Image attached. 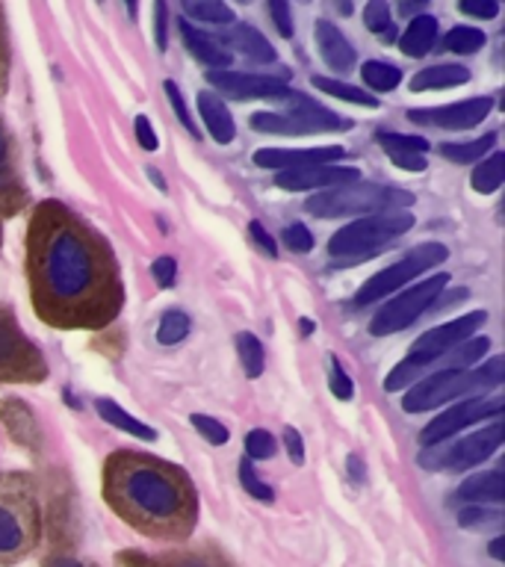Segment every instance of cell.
<instances>
[{
    "mask_svg": "<svg viewBox=\"0 0 505 567\" xmlns=\"http://www.w3.org/2000/svg\"><path fill=\"white\" fill-rule=\"evenodd\" d=\"M27 275L35 310L48 326L106 328L124 305L110 246L60 202H42L33 210Z\"/></svg>",
    "mask_w": 505,
    "mask_h": 567,
    "instance_id": "cell-1",
    "label": "cell"
},
{
    "mask_svg": "<svg viewBox=\"0 0 505 567\" xmlns=\"http://www.w3.org/2000/svg\"><path fill=\"white\" fill-rule=\"evenodd\" d=\"M104 494L124 520L148 535H186L198 512L193 482L184 470L140 452H115L106 461Z\"/></svg>",
    "mask_w": 505,
    "mask_h": 567,
    "instance_id": "cell-2",
    "label": "cell"
},
{
    "mask_svg": "<svg viewBox=\"0 0 505 567\" xmlns=\"http://www.w3.org/2000/svg\"><path fill=\"white\" fill-rule=\"evenodd\" d=\"M505 379L503 358H491L482 367L473 370H437L423 375L411 384V390L402 399L405 414H423L432 408H441L446 402H458L467 396H485L487 390L499 388Z\"/></svg>",
    "mask_w": 505,
    "mask_h": 567,
    "instance_id": "cell-3",
    "label": "cell"
},
{
    "mask_svg": "<svg viewBox=\"0 0 505 567\" xmlns=\"http://www.w3.org/2000/svg\"><path fill=\"white\" fill-rule=\"evenodd\" d=\"M485 322V310H473V313H464V317L452 319V322H443V326L432 328V331H425V334L416 337L405 361L396 363V367L388 372L384 390H388V393H396V390L411 388L414 381H420L425 372L432 370L434 363L441 361V358H446L455 346L470 340V337H476V331H482Z\"/></svg>",
    "mask_w": 505,
    "mask_h": 567,
    "instance_id": "cell-4",
    "label": "cell"
},
{
    "mask_svg": "<svg viewBox=\"0 0 505 567\" xmlns=\"http://www.w3.org/2000/svg\"><path fill=\"white\" fill-rule=\"evenodd\" d=\"M414 204V195L399 186L370 184V181H354V184L331 186L322 193L310 195L305 210L319 219H340V216H372L384 210H405Z\"/></svg>",
    "mask_w": 505,
    "mask_h": 567,
    "instance_id": "cell-5",
    "label": "cell"
},
{
    "mask_svg": "<svg viewBox=\"0 0 505 567\" xmlns=\"http://www.w3.org/2000/svg\"><path fill=\"white\" fill-rule=\"evenodd\" d=\"M414 228V213L408 210H384L361 216L352 225H346L328 239V255L334 257L337 264H361L375 257L384 246L393 239L402 237L405 230Z\"/></svg>",
    "mask_w": 505,
    "mask_h": 567,
    "instance_id": "cell-6",
    "label": "cell"
},
{
    "mask_svg": "<svg viewBox=\"0 0 505 567\" xmlns=\"http://www.w3.org/2000/svg\"><path fill=\"white\" fill-rule=\"evenodd\" d=\"M251 131L272 133V136H310V133H334L352 131V118L331 113L317 101H310L301 92L287 97V113H255L251 115Z\"/></svg>",
    "mask_w": 505,
    "mask_h": 567,
    "instance_id": "cell-7",
    "label": "cell"
},
{
    "mask_svg": "<svg viewBox=\"0 0 505 567\" xmlns=\"http://www.w3.org/2000/svg\"><path fill=\"white\" fill-rule=\"evenodd\" d=\"M505 425L499 420H494L491 425H485L482 432H473L467 437H461L455 443H434V446H425L420 455H416V464L432 473H464V470L478 467L482 461H487L499 446H503Z\"/></svg>",
    "mask_w": 505,
    "mask_h": 567,
    "instance_id": "cell-8",
    "label": "cell"
},
{
    "mask_svg": "<svg viewBox=\"0 0 505 567\" xmlns=\"http://www.w3.org/2000/svg\"><path fill=\"white\" fill-rule=\"evenodd\" d=\"M446 257H450V251H446L443 243H423V246L411 248L402 260H396V264L388 266V269H381V272L372 275L370 281L363 284L361 290H358V296H354V305H358V308H363V305H375V301H381L384 296L402 290L405 284L414 281L416 275L429 272V269H434L437 264H443Z\"/></svg>",
    "mask_w": 505,
    "mask_h": 567,
    "instance_id": "cell-9",
    "label": "cell"
},
{
    "mask_svg": "<svg viewBox=\"0 0 505 567\" xmlns=\"http://www.w3.org/2000/svg\"><path fill=\"white\" fill-rule=\"evenodd\" d=\"M450 287V275L441 272L434 278H425L420 284H411L408 290H402L396 299H390L384 308L370 319L372 337H388L396 331H405L408 326H414L416 319L423 317L425 310H432L434 299Z\"/></svg>",
    "mask_w": 505,
    "mask_h": 567,
    "instance_id": "cell-10",
    "label": "cell"
},
{
    "mask_svg": "<svg viewBox=\"0 0 505 567\" xmlns=\"http://www.w3.org/2000/svg\"><path fill=\"white\" fill-rule=\"evenodd\" d=\"M505 399L503 396H467L461 402H452L443 414H437L429 425H423L420 432V443L423 446H434V443L452 441L455 434L464 432L467 425L482 423V420H496L503 414Z\"/></svg>",
    "mask_w": 505,
    "mask_h": 567,
    "instance_id": "cell-11",
    "label": "cell"
},
{
    "mask_svg": "<svg viewBox=\"0 0 505 567\" xmlns=\"http://www.w3.org/2000/svg\"><path fill=\"white\" fill-rule=\"evenodd\" d=\"M35 538V505L16 487H0V561L24 556Z\"/></svg>",
    "mask_w": 505,
    "mask_h": 567,
    "instance_id": "cell-12",
    "label": "cell"
},
{
    "mask_svg": "<svg viewBox=\"0 0 505 567\" xmlns=\"http://www.w3.org/2000/svg\"><path fill=\"white\" fill-rule=\"evenodd\" d=\"M44 361L39 349L16 326L7 310H0V381H42Z\"/></svg>",
    "mask_w": 505,
    "mask_h": 567,
    "instance_id": "cell-13",
    "label": "cell"
},
{
    "mask_svg": "<svg viewBox=\"0 0 505 567\" xmlns=\"http://www.w3.org/2000/svg\"><path fill=\"white\" fill-rule=\"evenodd\" d=\"M207 83L216 89V95L234 97V101H287L296 92L278 78L239 74V71H207Z\"/></svg>",
    "mask_w": 505,
    "mask_h": 567,
    "instance_id": "cell-14",
    "label": "cell"
},
{
    "mask_svg": "<svg viewBox=\"0 0 505 567\" xmlns=\"http://www.w3.org/2000/svg\"><path fill=\"white\" fill-rule=\"evenodd\" d=\"M494 110V97H470L461 104L446 106H416L408 110V118L414 124H425V127H443V131H470L487 118V113Z\"/></svg>",
    "mask_w": 505,
    "mask_h": 567,
    "instance_id": "cell-15",
    "label": "cell"
},
{
    "mask_svg": "<svg viewBox=\"0 0 505 567\" xmlns=\"http://www.w3.org/2000/svg\"><path fill=\"white\" fill-rule=\"evenodd\" d=\"M361 181V172L352 166H308L292 168V172H278L275 175V186L287 189V193H313V189H331V186H343Z\"/></svg>",
    "mask_w": 505,
    "mask_h": 567,
    "instance_id": "cell-16",
    "label": "cell"
},
{
    "mask_svg": "<svg viewBox=\"0 0 505 567\" xmlns=\"http://www.w3.org/2000/svg\"><path fill=\"white\" fill-rule=\"evenodd\" d=\"M346 157L340 145H322V148H260L255 151V166L275 168V172H292L308 166H331Z\"/></svg>",
    "mask_w": 505,
    "mask_h": 567,
    "instance_id": "cell-17",
    "label": "cell"
},
{
    "mask_svg": "<svg viewBox=\"0 0 505 567\" xmlns=\"http://www.w3.org/2000/svg\"><path fill=\"white\" fill-rule=\"evenodd\" d=\"M313 35H317V48H319V56L326 62L331 71H349L354 69V48L349 44L343 33H340V27H334L331 21L326 18H319L317 27H313Z\"/></svg>",
    "mask_w": 505,
    "mask_h": 567,
    "instance_id": "cell-18",
    "label": "cell"
},
{
    "mask_svg": "<svg viewBox=\"0 0 505 567\" xmlns=\"http://www.w3.org/2000/svg\"><path fill=\"white\" fill-rule=\"evenodd\" d=\"M375 140L381 142V148L388 151V157L393 159V166L405 168V172H425V151L432 148L423 136H405V133H384L381 131Z\"/></svg>",
    "mask_w": 505,
    "mask_h": 567,
    "instance_id": "cell-19",
    "label": "cell"
},
{
    "mask_svg": "<svg viewBox=\"0 0 505 567\" xmlns=\"http://www.w3.org/2000/svg\"><path fill=\"white\" fill-rule=\"evenodd\" d=\"M24 184L18 177V168L12 163V145H9V133L0 122V213H12L24 204Z\"/></svg>",
    "mask_w": 505,
    "mask_h": 567,
    "instance_id": "cell-20",
    "label": "cell"
},
{
    "mask_svg": "<svg viewBox=\"0 0 505 567\" xmlns=\"http://www.w3.org/2000/svg\"><path fill=\"white\" fill-rule=\"evenodd\" d=\"M177 30H181V39H184V44L189 48V53H193L195 60L204 62L210 71H221L228 69L230 65V51L228 48H221L216 39H210L207 33H202L198 27L189 24L186 18H181L177 21Z\"/></svg>",
    "mask_w": 505,
    "mask_h": 567,
    "instance_id": "cell-21",
    "label": "cell"
},
{
    "mask_svg": "<svg viewBox=\"0 0 505 567\" xmlns=\"http://www.w3.org/2000/svg\"><path fill=\"white\" fill-rule=\"evenodd\" d=\"M458 503L467 505H487V503H503L505 499V476L503 470H487V473H473L470 478L461 482L455 491Z\"/></svg>",
    "mask_w": 505,
    "mask_h": 567,
    "instance_id": "cell-22",
    "label": "cell"
},
{
    "mask_svg": "<svg viewBox=\"0 0 505 567\" xmlns=\"http://www.w3.org/2000/svg\"><path fill=\"white\" fill-rule=\"evenodd\" d=\"M198 113H202L204 118V127L210 131V136L219 145H228V142H234V136H237V124H234V118H230V110L228 104L221 101V95H216V92H198Z\"/></svg>",
    "mask_w": 505,
    "mask_h": 567,
    "instance_id": "cell-23",
    "label": "cell"
},
{
    "mask_svg": "<svg viewBox=\"0 0 505 567\" xmlns=\"http://www.w3.org/2000/svg\"><path fill=\"white\" fill-rule=\"evenodd\" d=\"M437 42V18L434 16H416L411 18V24L405 27V33L399 35V48L405 56H425Z\"/></svg>",
    "mask_w": 505,
    "mask_h": 567,
    "instance_id": "cell-24",
    "label": "cell"
},
{
    "mask_svg": "<svg viewBox=\"0 0 505 567\" xmlns=\"http://www.w3.org/2000/svg\"><path fill=\"white\" fill-rule=\"evenodd\" d=\"M470 80V71L464 65H452V62H443V65H429V69L416 71L411 78V89L414 92H429V89H452L464 86Z\"/></svg>",
    "mask_w": 505,
    "mask_h": 567,
    "instance_id": "cell-25",
    "label": "cell"
},
{
    "mask_svg": "<svg viewBox=\"0 0 505 567\" xmlns=\"http://www.w3.org/2000/svg\"><path fill=\"white\" fill-rule=\"evenodd\" d=\"M0 416H3L9 434H12L18 443H24V446H35V443H39L35 416L30 414V408H27L21 399H7V402L0 405Z\"/></svg>",
    "mask_w": 505,
    "mask_h": 567,
    "instance_id": "cell-26",
    "label": "cell"
},
{
    "mask_svg": "<svg viewBox=\"0 0 505 567\" xmlns=\"http://www.w3.org/2000/svg\"><path fill=\"white\" fill-rule=\"evenodd\" d=\"M228 42L234 44V48H239V53H246L248 60L260 62V65L275 62V56H278L272 44H269V39L251 24H237V21H234V30H230Z\"/></svg>",
    "mask_w": 505,
    "mask_h": 567,
    "instance_id": "cell-27",
    "label": "cell"
},
{
    "mask_svg": "<svg viewBox=\"0 0 505 567\" xmlns=\"http://www.w3.org/2000/svg\"><path fill=\"white\" fill-rule=\"evenodd\" d=\"M95 408L104 423L115 425V429H122V432L133 434V437H140V441H145V443L157 441V432H154L151 425H145L142 420H136V416L127 414L122 405H115L113 399H97Z\"/></svg>",
    "mask_w": 505,
    "mask_h": 567,
    "instance_id": "cell-28",
    "label": "cell"
},
{
    "mask_svg": "<svg viewBox=\"0 0 505 567\" xmlns=\"http://www.w3.org/2000/svg\"><path fill=\"white\" fill-rule=\"evenodd\" d=\"M494 145L496 133H485V136L470 142H446V145H441V157L450 159V163H458V166H470V163L485 159V154L494 151Z\"/></svg>",
    "mask_w": 505,
    "mask_h": 567,
    "instance_id": "cell-29",
    "label": "cell"
},
{
    "mask_svg": "<svg viewBox=\"0 0 505 567\" xmlns=\"http://www.w3.org/2000/svg\"><path fill=\"white\" fill-rule=\"evenodd\" d=\"M505 181V154L503 151H494L487 159H478V166L473 168L470 175V184L478 195H491L496 193Z\"/></svg>",
    "mask_w": 505,
    "mask_h": 567,
    "instance_id": "cell-30",
    "label": "cell"
},
{
    "mask_svg": "<svg viewBox=\"0 0 505 567\" xmlns=\"http://www.w3.org/2000/svg\"><path fill=\"white\" fill-rule=\"evenodd\" d=\"M487 349H491V340H487L485 334L470 337V340L455 346L446 358H441V361L446 363L443 370H473V367L485 358Z\"/></svg>",
    "mask_w": 505,
    "mask_h": 567,
    "instance_id": "cell-31",
    "label": "cell"
},
{
    "mask_svg": "<svg viewBox=\"0 0 505 567\" xmlns=\"http://www.w3.org/2000/svg\"><path fill=\"white\" fill-rule=\"evenodd\" d=\"M181 3H184V12L193 18V21L219 27L234 24V9H230L225 0H181Z\"/></svg>",
    "mask_w": 505,
    "mask_h": 567,
    "instance_id": "cell-32",
    "label": "cell"
},
{
    "mask_svg": "<svg viewBox=\"0 0 505 567\" xmlns=\"http://www.w3.org/2000/svg\"><path fill=\"white\" fill-rule=\"evenodd\" d=\"M237 354L239 363H243V370H246V379H260V375H264L266 349L251 331H239L237 334Z\"/></svg>",
    "mask_w": 505,
    "mask_h": 567,
    "instance_id": "cell-33",
    "label": "cell"
},
{
    "mask_svg": "<svg viewBox=\"0 0 505 567\" xmlns=\"http://www.w3.org/2000/svg\"><path fill=\"white\" fill-rule=\"evenodd\" d=\"M310 83H313V89H319V92H326V95L331 97H340V101H346V104H354V106H379V97L367 95L363 89L352 86V83H343V80H331V78H310Z\"/></svg>",
    "mask_w": 505,
    "mask_h": 567,
    "instance_id": "cell-34",
    "label": "cell"
},
{
    "mask_svg": "<svg viewBox=\"0 0 505 567\" xmlns=\"http://www.w3.org/2000/svg\"><path fill=\"white\" fill-rule=\"evenodd\" d=\"M361 78L372 92H393L402 83V71L396 65H390V62L370 60L361 65Z\"/></svg>",
    "mask_w": 505,
    "mask_h": 567,
    "instance_id": "cell-35",
    "label": "cell"
},
{
    "mask_svg": "<svg viewBox=\"0 0 505 567\" xmlns=\"http://www.w3.org/2000/svg\"><path fill=\"white\" fill-rule=\"evenodd\" d=\"M193 331V319L186 317L184 310H166L163 317H159L157 326V343L163 346H175L181 340H186V334Z\"/></svg>",
    "mask_w": 505,
    "mask_h": 567,
    "instance_id": "cell-36",
    "label": "cell"
},
{
    "mask_svg": "<svg viewBox=\"0 0 505 567\" xmlns=\"http://www.w3.org/2000/svg\"><path fill=\"white\" fill-rule=\"evenodd\" d=\"M363 24L367 30L381 39H396V30H393V16H390V3L388 0H370L367 7H363Z\"/></svg>",
    "mask_w": 505,
    "mask_h": 567,
    "instance_id": "cell-37",
    "label": "cell"
},
{
    "mask_svg": "<svg viewBox=\"0 0 505 567\" xmlns=\"http://www.w3.org/2000/svg\"><path fill=\"white\" fill-rule=\"evenodd\" d=\"M485 33L478 30V27H452L443 44H446V51L452 53H476L478 48H485Z\"/></svg>",
    "mask_w": 505,
    "mask_h": 567,
    "instance_id": "cell-38",
    "label": "cell"
},
{
    "mask_svg": "<svg viewBox=\"0 0 505 567\" xmlns=\"http://www.w3.org/2000/svg\"><path fill=\"white\" fill-rule=\"evenodd\" d=\"M239 485L246 487L248 496H255V499H260V503H272L275 499V491L266 485L264 478L257 476V470L251 467V461L248 458L239 461Z\"/></svg>",
    "mask_w": 505,
    "mask_h": 567,
    "instance_id": "cell-39",
    "label": "cell"
},
{
    "mask_svg": "<svg viewBox=\"0 0 505 567\" xmlns=\"http://www.w3.org/2000/svg\"><path fill=\"white\" fill-rule=\"evenodd\" d=\"M499 523H503V514L485 508V505H470V508L458 512V526H464V529H487V526H499Z\"/></svg>",
    "mask_w": 505,
    "mask_h": 567,
    "instance_id": "cell-40",
    "label": "cell"
},
{
    "mask_svg": "<svg viewBox=\"0 0 505 567\" xmlns=\"http://www.w3.org/2000/svg\"><path fill=\"white\" fill-rule=\"evenodd\" d=\"M189 423L198 434H202L204 441L213 443V446H221V443H228V429L216 420V416H207V414H193L189 416Z\"/></svg>",
    "mask_w": 505,
    "mask_h": 567,
    "instance_id": "cell-41",
    "label": "cell"
},
{
    "mask_svg": "<svg viewBox=\"0 0 505 567\" xmlns=\"http://www.w3.org/2000/svg\"><path fill=\"white\" fill-rule=\"evenodd\" d=\"M275 455V437L266 429H251L246 434V458L248 461H264Z\"/></svg>",
    "mask_w": 505,
    "mask_h": 567,
    "instance_id": "cell-42",
    "label": "cell"
},
{
    "mask_svg": "<svg viewBox=\"0 0 505 567\" xmlns=\"http://www.w3.org/2000/svg\"><path fill=\"white\" fill-rule=\"evenodd\" d=\"M284 246L290 248L292 255H308V251H313V246H317V239H313V234H310L301 221H292V225H287L284 228Z\"/></svg>",
    "mask_w": 505,
    "mask_h": 567,
    "instance_id": "cell-43",
    "label": "cell"
},
{
    "mask_svg": "<svg viewBox=\"0 0 505 567\" xmlns=\"http://www.w3.org/2000/svg\"><path fill=\"white\" fill-rule=\"evenodd\" d=\"M163 89H166L168 104H172V110H175L177 122L184 124L186 131L193 133L195 140H202V131H198V124L193 122V115H189V110H186V101H184V95H181V89H177L175 80H166V83H163Z\"/></svg>",
    "mask_w": 505,
    "mask_h": 567,
    "instance_id": "cell-44",
    "label": "cell"
},
{
    "mask_svg": "<svg viewBox=\"0 0 505 567\" xmlns=\"http://www.w3.org/2000/svg\"><path fill=\"white\" fill-rule=\"evenodd\" d=\"M328 388H331V393H334L340 402H349V399L354 396L352 379L346 375V370L337 361H331V379H328Z\"/></svg>",
    "mask_w": 505,
    "mask_h": 567,
    "instance_id": "cell-45",
    "label": "cell"
},
{
    "mask_svg": "<svg viewBox=\"0 0 505 567\" xmlns=\"http://www.w3.org/2000/svg\"><path fill=\"white\" fill-rule=\"evenodd\" d=\"M269 18L278 27V33L284 39H292V16H290V0H269Z\"/></svg>",
    "mask_w": 505,
    "mask_h": 567,
    "instance_id": "cell-46",
    "label": "cell"
},
{
    "mask_svg": "<svg viewBox=\"0 0 505 567\" xmlns=\"http://www.w3.org/2000/svg\"><path fill=\"white\" fill-rule=\"evenodd\" d=\"M151 275L157 278V284L163 287V290H168V287H175V278H177V260L175 257H157L154 264H151Z\"/></svg>",
    "mask_w": 505,
    "mask_h": 567,
    "instance_id": "cell-47",
    "label": "cell"
},
{
    "mask_svg": "<svg viewBox=\"0 0 505 567\" xmlns=\"http://www.w3.org/2000/svg\"><path fill=\"white\" fill-rule=\"evenodd\" d=\"M458 9L470 18H482V21H491V18L499 16V3L496 0H461Z\"/></svg>",
    "mask_w": 505,
    "mask_h": 567,
    "instance_id": "cell-48",
    "label": "cell"
},
{
    "mask_svg": "<svg viewBox=\"0 0 505 567\" xmlns=\"http://www.w3.org/2000/svg\"><path fill=\"white\" fill-rule=\"evenodd\" d=\"M154 39L159 51L168 48V7L166 0H154Z\"/></svg>",
    "mask_w": 505,
    "mask_h": 567,
    "instance_id": "cell-49",
    "label": "cell"
},
{
    "mask_svg": "<svg viewBox=\"0 0 505 567\" xmlns=\"http://www.w3.org/2000/svg\"><path fill=\"white\" fill-rule=\"evenodd\" d=\"M284 446H287V455H290L292 464H305V441H301V434L292 429V425H287L284 429Z\"/></svg>",
    "mask_w": 505,
    "mask_h": 567,
    "instance_id": "cell-50",
    "label": "cell"
},
{
    "mask_svg": "<svg viewBox=\"0 0 505 567\" xmlns=\"http://www.w3.org/2000/svg\"><path fill=\"white\" fill-rule=\"evenodd\" d=\"M136 140H140V145L145 151H157V133H154V127H151L148 115H136Z\"/></svg>",
    "mask_w": 505,
    "mask_h": 567,
    "instance_id": "cell-51",
    "label": "cell"
},
{
    "mask_svg": "<svg viewBox=\"0 0 505 567\" xmlns=\"http://www.w3.org/2000/svg\"><path fill=\"white\" fill-rule=\"evenodd\" d=\"M248 230H251V237H255L257 246L264 248L266 255L272 257V260H278V243H275V239L269 237V230H266L264 225H260V221H251V225H248Z\"/></svg>",
    "mask_w": 505,
    "mask_h": 567,
    "instance_id": "cell-52",
    "label": "cell"
},
{
    "mask_svg": "<svg viewBox=\"0 0 505 567\" xmlns=\"http://www.w3.org/2000/svg\"><path fill=\"white\" fill-rule=\"evenodd\" d=\"M168 567H219L207 556H177L168 561Z\"/></svg>",
    "mask_w": 505,
    "mask_h": 567,
    "instance_id": "cell-53",
    "label": "cell"
},
{
    "mask_svg": "<svg viewBox=\"0 0 505 567\" xmlns=\"http://www.w3.org/2000/svg\"><path fill=\"white\" fill-rule=\"evenodd\" d=\"M7 78V42H3V18H0V86Z\"/></svg>",
    "mask_w": 505,
    "mask_h": 567,
    "instance_id": "cell-54",
    "label": "cell"
},
{
    "mask_svg": "<svg viewBox=\"0 0 505 567\" xmlns=\"http://www.w3.org/2000/svg\"><path fill=\"white\" fill-rule=\"evenodd\" d=\"M487 553H491V558H496V561H503V558H505V538L491 540V544H487Z\"/></svg>",
    "mask_w": 505,
    "mask_h": 567,
    "instance_id": "cell-55",
    "label": "cell"
},
{
    "mask_svg": "<svg viewBox=\"0 0 505 567\" xmlns=\"http://www.w3.org/2000/svg\"><path fill=\"white\" fill-rule=\"evenodd\" d=\"M349 470H352L354 482H363V467H361V458H358V455H349Z\"/></svg>",
    "mask_w": 505,
    "mask_h": 567,
    "instance_id": "cell-56",
    "label": "cell"
},
{
    "mask_svg": "<svg viewBox=\"0 0 505 567\" xmlns=\"http://www.w3.org/2000/svg\"><path fill=\"white\" fill-rule=\"evenodd\" d=\"M44 567H86V565H80V561H74V558L56 556V558H51V561H48Z\"/></svg>",
    "mask_w": 505,
    "mask_h": 567,
    "instance_id": "cell-57",
    "label": "cell"
},
{
    "mask_svg": "<svg viewBox=\"0 0 505 567\" xmlns=\"http://www.w3.org/2000/svg\"><path fill=\"white\" fill-rule=\"evenodd\" d=\"M148 177H151V181H154V184H157V189H159V193H168L166 181H163V175H159L157 168L151 166V168H148Z\"/></svg>",
    "mask_w": 505,
    "mask_h": 567,
    "instance_id": "cell-58",
    "label": "cell"
},
{
    "mask_svg": "<svg viewBox=\"0 0 505 567\" xmlns=\"http://www.w3.org/2000/svg\"><path fill=\"white\" fill-rule=\"evenodd\" d=\"M124 7H127V12H131L133 21L140 18V0H124Z\"/></svg>",
    "mask_w": 505,
    "mask_h": 567,
    "instance_id": "cell-59",
    "label": "cell"
},
{
    "mask_svg": "<svg viewBox=\"0 0 505 567\" xmlns=\"http://www.w3.org/2000/svg\"><path fill=\"white\" fill-rule=\"evenodd\" d=\"M313 322H310V319H301V334H313Z\"/></svg>",
    "mask_w": 505,
    "mask_h": 567,
    "instance_id": "cell-60",
    "label": "cell"
},
{
    "mask_svg": "<svg viewBox=\"0 0 505 567\" xmlns=\"http://www.w3.org/2000/svg\"><path fill=\"white\" fill-rule=\"evenodd\" d=\"M340 7H343V12H349V9H352V3H349V0H340Z\"/></svg>",
    "mask_w": 505,
    "mask_h": 567,
    "instance_id": "cell-61",
    "label": "cell"
},
{
    "mask_svg": "<svg viewBox=\"0 0 505 567\" xmlns=\"http://www.w3.org/2000/svg\"><path fill=\"white\" fill-rule=\"evenodd\" d=\"M239 3H251V0H239Z\"/></svg>",
    "mask_w": 505,
    "mask_h": 567,
    "instance_id": "cell-62",
    "label": "cell"
},
{
    "mask_svg": "<svg viewBox=\"0 0 505 567\" xmlns=\"http://www.w3.org/2000/svg\"><path fill=\"white\" fill-rule=\"evenodd\" d=\"M416 3H425V0H416Z\"/></svg>",
    "mask_w": 505,
    "mask_h": 567,
    "instance_id": "cell-63",
    "label": "cell"
}]
</instances>
